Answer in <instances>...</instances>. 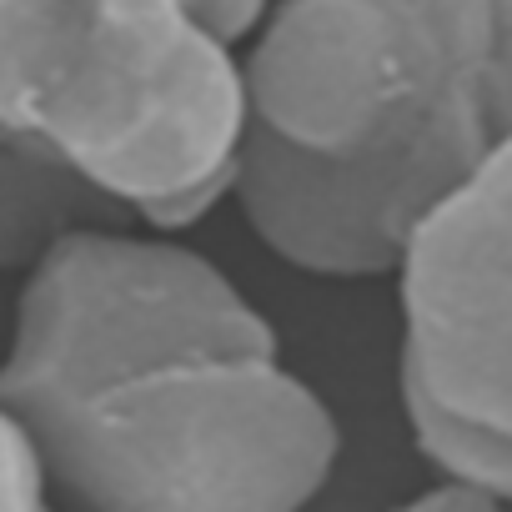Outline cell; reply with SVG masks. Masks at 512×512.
Here are the masks:
<instances>
[{"mask_svg":"<svg viewBox=\"0 0 512 512\" xmlns=\"http://www.w3.org/2000/svg\"><path fill=\"white\" fill-rule=\"evenodd\" d=\"M96 226L136 221L46 151L0 136V272H31L51 246Z\"/></svg>","mask_w":512,"mask_h":512,"instance_id":"obj_6","label":"cell"},{"mask_svg":"<svg viewBox=\"0 0 512 512\" xmlns=\"http://www.w3.org/2000/svg\"><path fill=\"white\" fill-rule=\"evenodd\" d=\"M392 512H502V502H492V497H482V492H472L462 482H437V487L407 497Z\"/></svg>","mask_w":512,"mask_h":512,"instance_id":"obj_10","label":"cell"},{"mask_svg":"<svg viewBox=\"0 0 512 512\" xmlns=\"http://www.w3.org/2000/svg\"><path fill=\"white\" fill-rule=\"evenodd\" d=\"M402 412H407L417 452L442 472V482H462V487L512 507V432L447 417L432 402L407 397V392H402Z\"/></svg>","mask_w":512,"mask_h":512,"instance_id":"obj_7","label":"cell"},{"mask_svg":"<svg viewBox=\"0 0 512 512\" xmlns=\"http://www.w3.org/2000/svg\"><path fill=\"white\" fill-rule=\"evenodd\" d=\"M186 6H191L211 31H221L226 41H246L256 26H262V16H267L272 0H186Z\"/></svg>","mask_w":512,"mask_h":512,"instance_id":"obj_9","label":"cell"},{"mask_svg":"<svg viewBox=\"0 0 512 512\" xmlns=\"http://www.w3.org/2000/svg\"><path fill=\"white\" fill-rule=\"evenodd\" d=\"M277 327L201 251L96 226L26 272L0 407L36 422L121 377L191 357H277Z\"/></svg>","mask_w":512,"mask_h":512,"instance_id":"obj_4","label":"cell"},{"mask_svg":"<svg viewBox=\"0 0 512 512\" xmlns=\"http://www.w3.org/2000/svg\"><path fill=\"white\" fill-rule=\"evenodd\" d=\"M0 512H51L46 457L11 407H0Z\"/></svg>","mask_w":512,"mask_h":512,"instance_id":"obj_8","label":"cell"},{"mask_svg":"<svg viewBox=\"0 0 512 512\" xmlns=\"http://www.w3.org/2000/svg\"><path fill=\"white\" fill-rule=\"evenodd\" d=\"M76 512H302L342 432L282 357H191L96 387L36 422Z\"/></svg>","mask_w":512,"mask_h":512,"instance_id":"obj_3","label":"cell"},{"mask_svg":"<svg viewBox=\"0 0 512 512\" xmlns=\"http://www.w3.org/2000/svg\"><path fill=\"white\" fill-rule=\"evenodd\" d=\"M241 81L251 231L297 272L382 277L512 136V0H277Z\"/></svg>","mask_w":512,"mask_h":512,"instance_id":"obj_1","label":"cell"},{"mask_svg":"<svg viewBox=\"0 0 512 512\" xmlns=\"http://www.w3.org/2000/svg\"><path fill=\"white\" fill-rule=\"evenodd\" d=\"M392 272L402 392L512 432V136L412 226Z\"/></svg>","mask_w":512,"mask_h":512,"instance_id":"obj_5","label":"cell"},{"mask_svg":"<svg viewBox=\"0 0 512 512\" xmlns=\"http://www.w3.org/2000/svg\"><path fill=\"white\" fill-rule=\"evenodd\" d=\"M246 126L236 41L186 0H0V136L126 221H201L236 186Z\"/></svg>","mask_w":512,"mask_h":512,"instance_id":"obj_2","label":"cell"}]
</instances>
